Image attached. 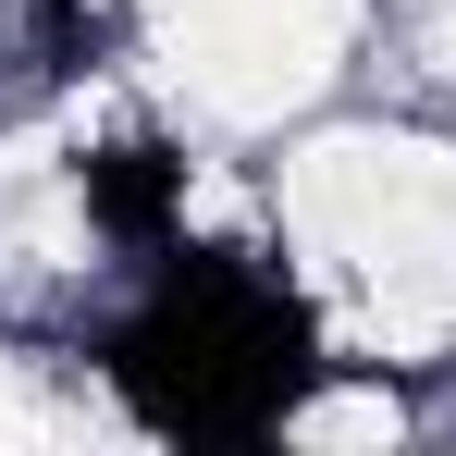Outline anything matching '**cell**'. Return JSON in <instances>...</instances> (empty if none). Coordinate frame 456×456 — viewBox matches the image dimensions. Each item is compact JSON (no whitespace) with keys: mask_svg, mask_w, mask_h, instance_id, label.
Instances as JSON below:
<instances>
[{"mask_svg":"<svg viewBox=\"0 0 456 456\" xmlns=\"http://www.w3.org/2000/svg\"><path fill=\"white\" fill-rule=\"evenodd\" d=\"M111 382L136 395V419H160V432L234 444V432L284 419V395L308 382V333H297V308L272 297L259 272L173 259V284L111 333Z\"/></svg>","mask_w":456,"mask_h":456,"instance_id":"6da1fadb","label":"cell"},{"mask_svg":"<svg viewBox=\"0 0 456 456\" xmlns=\"http://www.w3.org/2000/svg\"><path fill=\"white\" fill-rule=\"evenodd\" d=\"M86 210L149 247V234L173 223V160H160V149H99V160H86Z\"/></svg>","mask_w":456,"mask_h":456,"instance_id":"7a4b0ae2","label":"cell"}]
</instances>
